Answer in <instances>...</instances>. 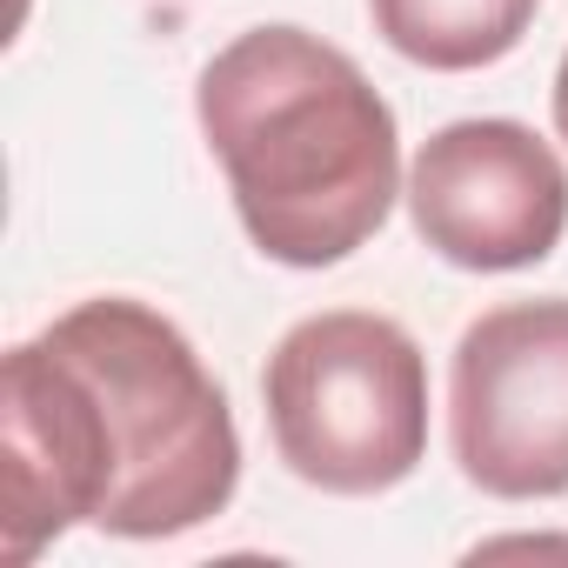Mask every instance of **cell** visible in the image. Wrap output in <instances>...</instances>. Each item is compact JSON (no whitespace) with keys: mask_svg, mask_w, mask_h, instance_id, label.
Wrapping results in <instances>:
<instances>
[{"mask_svg":"<svg viewBox=\"0 0 568 568\" xmlns=\"http://www.w3.org/2000/svg\"><path fill=\"white\" fill-rule=\"evenodd\" d=\"M241 428L201 348L134 295H94L0 362V561L68 528L174 541L227 515Z\"/></svg>","mask_w":568,"mask_h":568,"instance_id":"6da1fadb","label":"cell"},{"mask_svg":"<svg viewBox=\"0 0 568 568\" xmlns=\"http://www.w3.org/2000/svg\"><path fill=\"white\" fill-rule=\"evenodd\" d=\"M415 234L468 274H515L561 247L568 234V168L555 141L528 121H448L408 161Z\"/></svg>","mask_w":568,"mask_h":568,"instance_id":"5b68a950","label":"cell"},{"mask_svg":"<svg viewBox=\"0 0 568 568\" xmlns=\"http://www.w3.org/2000/svg\"><path fill=\"white\" fill-rule=\"evenodd\" d=\"M535 8L541 0H368V21L402 61L428 74H475L528 41Z\"/></svg>","mask_w":568,"mask_h":568,"instance_id":"8992f818","label":"cell"},{"mask_svg":"<svg viewBox=\"0 0 568 568\" xmlns=\"http://www.w3.org/2000/svg\"><path fill=\"white\" fill-rule=\"evenodd\" d=\"M548 114H555V134L568 141V54H561V68H555V88H548Z\"/></svg>","mask_w":568,"mask_h":568,"instance_id":"52a82bcc","label":"cell"},{"mask_svg":"<svg viewBox=\"0 0 568 568\" xmlns=\"http://www.w3.org/2000/svg\"><path fill=\"white\" fill-rule=\"evenodd\" d=\"M267 435L295 481L322 495H388L428 462V355L375 308H322L261 368Z\"/></svg>","mask_w":568,"mask_h":568,"instance_id":"3957f363","label":"cell"},{"mask_svg":"<svg viewBox=\"0 0 568 568\" xmlns=\"http://www.w3.org/2000/svg\"><path fill=\"white\" fill-rule=\"evenodd\" d=\"M194 121L227 174L247 241L281 267H335L402 201V128L335 41L267 21L234 34L194 81Z\"/></svg>","mask_w":568,"mask_h":568,"instance_id":"7a4b0ae2","label":"cell"},{"mask_svg":"<svg viewBox=\"0 0 568 568\" xmlns=\"http://www.w3.org/2000/svg\"><path fill=\"white\" fill-rule=\"evenodd\" d=\"M448 448L495 501L568 495V295L475 315L448 362Z\"/></svg>","mask_w":568,"mask_h":568,"instance_id":"277c9868","label":"cell"}]
</instances>
